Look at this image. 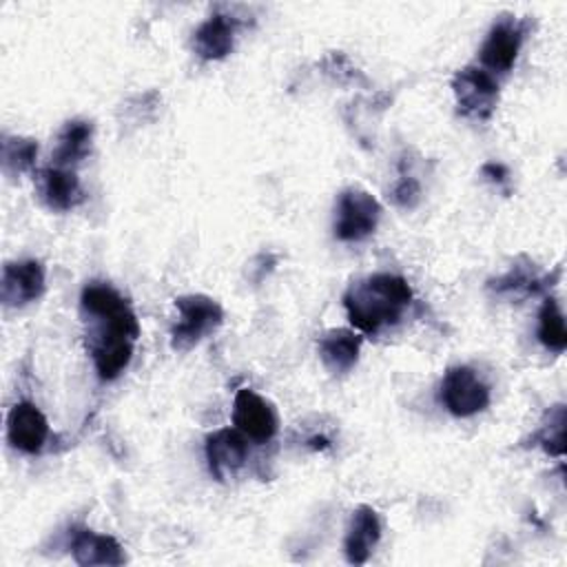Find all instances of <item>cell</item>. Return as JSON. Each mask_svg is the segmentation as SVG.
Here are the masks:
<instances>
[{
    "mask_svg": "<svg viewBox=\"0 0 567 567\" xmlns=\"http://www.w3.org/2000/svg\"><path fill=\"white\" fill-rule=\"evenodd\" d=\"M412 303V288L399 275L377 272L354 281L343 295V308L350 323L365 332L379 334L396 326Z\"/></svg>",
    "mask_w": 567,
    "mask_h": 567,
    "instance_id": "6da1fadb",
    "label": "cell"
},
{
    "mask_svg": "<svg viewBox=\"0 0 567 567\" xmlns=\"http://www.w3.org/2000/svg\"><path fill=\"white\" fill-rule=\"evenodd\" d=\"M80 306L95 321L91 337H140V323L128 301L109 284L91 281L82 288Z\"/></svg>",
    "mask_w": 567,
    "mask_h": 567,
    "instance_id": "7a4b0ae2",
    "label": "cell"
},
{
    "mask_svg": "<svg viewBox=\"0 0 567 567\" xmlns=\"http://www.w3.org/2000/svg\"><path fill=\"white\" fill-rule=\"evenodd\" d=\"M177 321L171 328V348L186 352L224 321L221 306L206 295H182L175 299Z\"/></svg>",
    "mask_w": 567,
    "mask_h": 567,
    "instance_id": "3957f363",
    "label": "cell"
},
{
    "mask_svg": "<svg viewBox=\"0 0 567 567\" xmlns=\"http://www.w3.org/2000/svg\"><path fill=\"white\" fill-rule=\"evenodd\" d=\"M439 399L454 416L467 419L483 412L489 405V385L470 365H454L445 372L439 390Z\"/></svg>",
    "mask_w": 567,
    "mask_h": 567,
    "instance_id": "277c9868",
    "label": "cell"
},
{
    "mask_svg": "<svg viewBox=\"0 0 567 567\" xmlns=\"http://www.w3.org/2000/svg\"><path fill=\"white\" fill-rule=\"evenodd\" d=\"M379 217L381 206L377 197L363 188L350 186L341 190L337 199L334 237L341 241H363L377 230Z\"/></svg>",
    "mask_w": 567,
    "mask_h": 567,
    "instance_id": "5b68a950",
    "label": "cell"
},
{
    "mask_svg": "<svg viewBox=\"0 0 567 567\" xmlns=\"http://www.w3.org/2000/svg\"><path fill=\"white\" fill-rule=\"evenodd\" d=\"M452 91L458 111L472 120H489L498 102V84L494 75L478 66H465L454 73Z\"/></svg>",
    "mask_w": 567,
    "mask_h": 567,
    "instance_id": "8992f818",
    "label": "cell"
},
{
    "mask_svg": "<svg viewBox=\"0 0 567 567\" xmlns=\"http://www.w3.org/2000/svg\"><path fill=\"white\" fill-rule=\"evenodd\" d=\"M44 266L38 259H20L9 261L2 268L0 281V299L7 308H22L44 292Z\"/></svg>",
    "mask_w": 567,
    "mask_h": 567,
    "instance_id": "52a82bcc",
    "label": "cell"
},
{
    "mask_svg": "<svg viewBox=\"0 0 567 567\" xmlns=\"http://www.w3.org/2000/svg\"><path fill=\"white\" fill-rule=\"evenodd\" d=\"M233 423L246 439L255 443H266L277 434L275 408L248 388H241L235 394Z\"/></svg>",
    "mask_w": 567,
    "mask_h": 567,
    "instance_id": "ba28073f",
    "label": "cell"
},
{
    "mask_svg": "<svg viewBox=\"0 0 567 567\" xmlns=\"http://www.w3.org/2000/svg\"><path fill=\"white\" fill-rule=\"evenodd\" d=\"M558 275L560 270H556L554 275H543L532 259L518 257L503 275L487 281V290L505 299H525L551 288Z\"/></svg>",
    "mask_w": 567,
    "mask_h": 567,
    "instance_id": "9c48e42d",
    "label": "cell"
},
{
    "mask_svg": "<svg viewBox=\"0 0 567 567\" xmlns=\"http://www.w3.org/2000/svg\"><path fill=\"white\" fill-rule=\"evenodd\" d=\"M7 439L24 454H40L49 439V421L31 401H18L7 416Z\"/></svg>",
    "mask_w": 567,
    "mask_h": 567,
    "instance_id": "30bf717a",
    "label": "cell"
},
{
    "mask_svg": "<svg viewBox=\"0 0 567 567\" xmlns=\"http://www.w3.org/2000/svg\"><path fill=\"white\" fill-rule=\"evenodd\" d=\"M204 454L208 461V470L217 481H226L235 476L248 458V445L239 430L221 427L206 436Z\"/></svg>",
    "mask_w": 567,
    "mask_h": 567,
    "instance_id": "8fae6325",
    "label": "cell"
},
{
    "mask_svg": "<svg viewBox=\"0 0 567 567\" xmlns=\"http://www.w3.org/2000/svg\"><path fill=\"white\" fill-rule=\"evenodd\" d=\"M523 44V27L514 18H501L492 24L483 47L481 62L494 73H507Z\"/></svg>",
    "mask_w": 567,
    "mask_h": 567,
    "instance_id": "7c38bea8",
    "label": "cell"
},
{
    "mask_svg": "<svg viewBox=\"0 0 567 567\" xmlns=\"http://www.w3.org/2000/svg\"><path fill=\"white\" fill-rule=\"evenodd\" d=\"M38 193L51 210H71L84 202V190L78 175L55 164L38 173Z\"/></svg>",
    "mask_w": 567,
    "mask_h": 567,
    "instance_id": "4fadbf2b",
    "label": "cell"
},
{
    "mask_svg": "<svg viewBox=\"0 0 567 567\" xmlns=\"http://www.w3.org/2000/svg\"><path fill=\"white\" fill-rule=\"evenodd\" d=\"M379 540H381V520H379L377 512L368 505L357 507L350 518L346 540H343L346 560L352 565H363L370 558V554L374 551Z\"/></svg>",
    "mask_w": 567,
    "mask_h": 567,
    "instance_id": "5bb4252c",
    "label": "cell"
},
{
    "mask_svg": "<svg viewBox=\"0 0 567 567\" xmlns=\"http://www.w3.org/2000/svg\"><path fill=\"white\" fill-rule=\"evenodd\" d=\"M317 352H319L323 368L330 374H346L359 361L361 337L346 328L326 330L317 341Z\"/></svg>",
    "mask_w": 567,
    "mask_h": 567,
    "instance_id": "9a60e30c",
    "label": "cell"
},
{
    "mask_svg": "<svg viewBox=\"0 0 567 567\" xmlns=\"http://www.w3.org/2000/svg\"><path fill=\"white\" fill-rule=\"evenodd\" d=\"M71 554L78 565H124L126 554L122 545L109 534H95L91 529H75L71 536Z\"/></svg>",
    "mask_w": 567,
    "mask_h": 567,
    "instance_id": "2e32d148",
    "label": "cell"
},
{
    "mask_svg": "<svg viewBox=\"0 0 567 567\" xmlns=\"http://www.w3.org/2000/svg\"><path fill=\"white\" fill-rule=\"evenodd\" d=\"M235 29L237 20L228 18L224 13H215L208 20H204L195 35H193V49L202 60H221L233 51L235 42Z\"/></svg>",
    "mask_w": 567,
    "mask_h": 567,
    "instance_id": "e0dca14e",
    "label": "cell"
},
{
    "mask_svg": "<svg viewBox=\"0 0 567 567\" xmlns=\"http://www.w3.org/2000/svg\"><path fill=\"white\" fill-rule=\"evenodd\" d=\"M135 339L128 337H91L89 350L95 372L102 381L117 379L133 359Z\"/></svg>",
    "mask_w": 567,
    "mask_h": 567,
    "instance_id": "ac0fdd59",
    "label": "cell"
},
{
    "mask_svg": "<svg viewBox=\"0 0 567 567\" xmlns=\"http://www.w3.org/2000/svg\"><path fill=\"white\" fill-rule=\"evenodd\" d=\"M93 140V124L89 120H69L60 133L53 151L55 166H71L86 157Z\"/></svg>",
    "mask_w": 567,
    "mask_h": 567,
    "instance_id": "d6986e66",
    "label": "cell"
},
{
    "mask_svg": "<svg viewBox=\"0 0 567 567\" xmlns=\"http://www.w3.org/2000/svg\"><path fill=\"white\" fill-rule=\"evenodd\" d=\"M538 341L551 350V352H563L567 348V328H565V317L554 297L545 299L538 312Z\"/></svg>",
    "mask_w": 567,
    "mask_h": 567,
    "instance_id": "ffe728a7",
    "label": "cell"
},
{
    "mask_svg": "<svg viewBox=\"0 0 567 567\" xmlns=\"http://www.w3.org/2000/svg\"><path fill=\"white\" fill-rule=\"evenodd\" d=\"M38 157V142L31 137H4L2 171L7 175H22L33 168Z\"/></svg>",
    "mask_w": 567,
    "mask_h": 567,
    "instance_id": "44dd1931",
    "label": "cell"
},
{
    "mask_svg": "<svg viewBox=\"0 0 567 567\" xmlns=\"http://www.w3.org/2000/svg\"><path fill=\"white\" fill-rule=\"evenodd\" d=\"M536 445H540L549 456H565V405L558 403L549 408L543 425L534 434Z\"/></svg>",
    "mask_w": 567,
    "mask_h": 567,
    "instance_id": "7402d4cb",
    "label": "cell"
},
{
    "mask_svg": "<svg viewBox=\"0 0 567 567\" xmlns=\"http://www.w3.org/2000/svg\"><path fill=\"white\" fill-rule=\"evenodd\" d=\"M392 202L401 208H414L421 199V184L416 177L401 173L392 186Z\"/></svg>",
    "mask_w": 567,
    "mask_h": 567,
    "instance_id": "603a6c76",
    "label": "cell"
},
{
    "mask_svg": "<svg viewBox=\"0 0 567 567\" xmlns=\"http://www.w3.org/2000/svg\"><path fill=\"white\" fill-rule=\"evenodd\" d=\"M481 173H483L485 179H489V182L496 184L498 188L509 190V171H507L505 164H501V162H487V164H483Z\"/></svg>",
    "mask_w": 567,
    "mask_h": 567,
    "instance_id": "cb8c5ba5",
    "label": "cell"
},
{
    "mask_svg": "<svg viewBox=\"0 0 567 567\" xmlns=\"http://www.w3.org/2000/svg\"><path fill=\"white\" fill-rule=\"evenodd\" d=\"M277 266V257L275 255H270V252H261V255H257L252 261H250V266H248V275H252L255 270H259L257 275H255V279L252 281H261L266 275H270L272 272V268Z\"/></svg>",
    "mask_w": 567,
    "mask_h": 567,
    "instance_id": "d4e9b609",
    "label": "cell"
}]
</instances>
